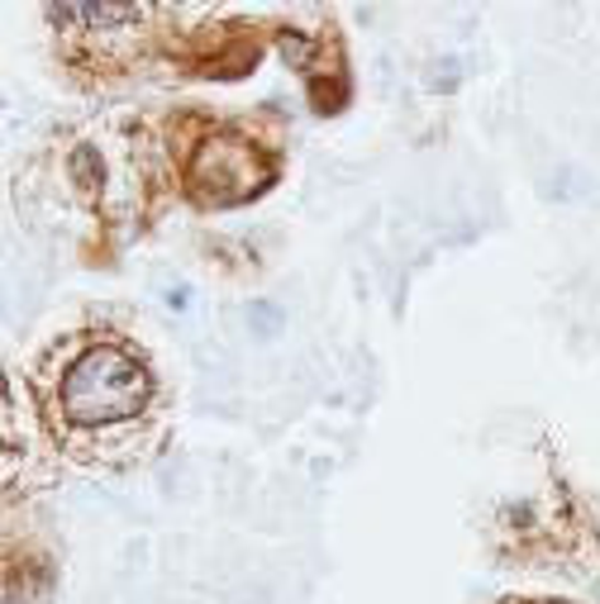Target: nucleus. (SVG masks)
<instances>
[{
  "label": "nucleus",
  "instance_id": "1",
  "mask_svg": "<svg viewBox=\"0 0 600 604\" xmlns=\"http://www.w3.org/2000/svg\"><path fill=\"white\" fill-rule=\"evenodd\" d=\"M143 367L129 362L124 353L114 348H100V353H86L67 377V414L71 420H124L143 405Z\"/></svg>",
  "mask_w": 600,
  "mask_h": 604
}]
</instances>
